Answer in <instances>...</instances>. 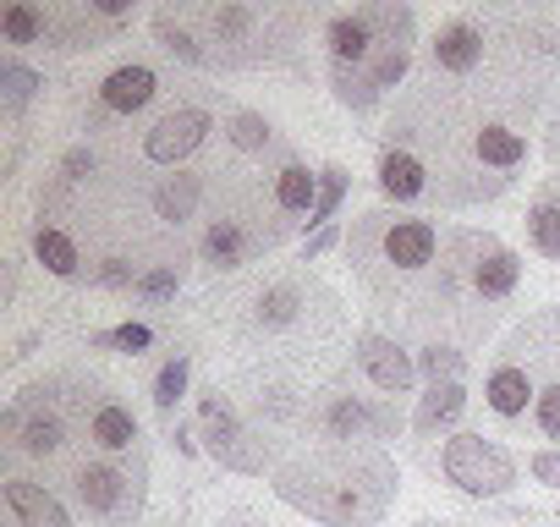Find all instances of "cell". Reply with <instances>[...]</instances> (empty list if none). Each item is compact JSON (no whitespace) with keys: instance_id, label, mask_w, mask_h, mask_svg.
<instances>
[{"instance_id":"6da1fadb","label":"cell","mask_w":560,"mask_h":527,"mask_svg":"<svg viewBox=\"0 0 560 527\" xmlns=\"http://www.w3.org/2000/svg\"><path fill=\"white\" fill-rule=\"evenodd\" d=\"M440 467H445V478H451L462 494H478V500L505 494V489L516 483V461H511L494 440H483V434H456V440L445 445Z\"/></svg>"},{"instance_id":"7a4b0ae2","label":"cell","mask_w":560,"mask_h":527,"mask_svg":"<svg viewBox=\"0 0 560 527\" xmlns=\"http://www.w3.org/2000/svg\"><path fill=\"white\" fill-rule=\"evenodd\" d=\"M198 429H203V445L220 467H231V472H264L269 467V445H247V429L220 390L198 396Z\"/></svg>"},{"instance_id":"3957f363","label":"cell","mask_w":560,"mask_h":527,"mask_svg":"<svg viewBox=\"0 0 560 527\" xmlns=\"http://www.w3.org/2000/svg\"><path fill=\"white\" fill-rule=\"evenodd\" d=\"M209 110L203 105H182V110H171V116H160L149 132H143V154L154 160V165H176V160H187L203 138H209Z\"/></svg>"},{"instance_id":"277c9868","label":"cell","mask_w":560,"mask_h":527,"mask_svg":"<svg viewBox=\"0 0 560 527\" xmlns=\"http://www.w3.org/2000/svg\"><path fill=\"white\" fill-rule=\"evenodd\" d=\"M483 50H489V34H483L478 17H451V23L434 34V45H429L434 72H445V78L478 72V67H483Z\"/></svg>"},{"instance_id":"5b68a950","label":"cell","mask_w":560,"mask_h":527,"mask_svg":"<svg viewBox=\"0 0 560 527\" xmlns=\"http://www.w3.org/2000/svg\"><path fill=\"white\" fill-rule=\"evenodd\" d=\"M78 500H83V511H89V516L116 522V516L138 511V483H132L121 467L94 461V467H83V472H78Z\"/></svg>"},{"instance_id":"8992f818","label":"cell","mask_w":560,"mask_h":527,"mask_svg":"<svg viewBox=\"0 0 560 527\" xmlns=\"http://www.w3.org/2000/svg\"><path fill=\"white\" fill-rule=\"evenodd\" d=\"M319 429H325L330 440L401 434V412H390V407H369V401H358V396H330V401H325V418H319Z\"/></svg>"},{"instance_id":"52a82bcc","label":"cell","mask_w":560,"mask_h":527,"mask_svg":"<svg viewBox=\"0 0 560 527\" xmlns=\"http://www.w3.org/2000/svg\"><path fill=\"white\" fill-rule=\"evenodd\" d=\"M358 363H363V374L385 390V396H407L412 390V379H418V363L396 347V341H385V336H358Z\"/></svg>"},{"instance_id":"ba28073f","label":"cell","mask_w":560,"mask_h":527,"mask_svg":"<svg viewBox=\"0 0 560 527\" xmlns=\"http://www.w3.org/2000/svg\"><path fill=\"white\" fill-rule=\"evenodd\" d=\"M154 94H160V78H154V67H138V61L105 72V83H100V105L110 116H138L154 105Z\"/></svg>"},{"instance_id":"9c48e42d","label":"cell","mask_w":560,"mask_h":527,"mask_svg":"<svg viewBox=\"0 0 560 527\" xmlns=\"http://www.w3.org/2000/svg\"><path fill=\"white\" fill-rule=\"evenodd\" d=\"M434 247H440V231L429 220H390L385 225V264H396V270H407V276L429 270Z\"/></svg>"},{"instance_id":"30bf717a","label":"cell","mask_w":560,"mask_h":527,"mask_svg":"<svg viewBox=\"0 0 560 527\" xmlns=\"http://www.w3.org/2000/svg\"><path fill=\"white\" fill-rule=\"evenodd\" d=\"M516 281H522V258L511 247H500V242L483 236L478 242V258H472V292L483 303H505L516 292Z\"/></svg>"},{"instance_id":"8fae6325","label":"cell","mask_w":560,"mask_h":527,"mask_svg":"<svg viewBox=\"0 0 560 527\" xmlns=\"http://www.w3.org/2000/svg\"><path fill=\"white\" fill-rule=\"evenodd\" d=\"M483 401H489V412H494V418H505V423L527 418V407L538 401L533 374H527L522 363H494V368H489V379H483Z\"/></svg>"},{"instance_id":"7c38bea8","label":"cell","mask_w":560,"mask_h":527,"mask_svg":"<svg viewBox=\"0 0 560 527\" xmlns=\"http://www.w3.org/2000/svg\"><path fill=\"white\" fill-rule=\"evenodd\" d=\"M7 505L18 516V527H72L67 505L45 489V483H28V478H7Z\"/></svg>"},{"instance_id":"4fadbf2b","label":"cell","mask_w":560,"mask_h":527,"mask_svg":"<svg viewBox=\"0 0 560 527\" xmlns=\"http://www.w3.org/2000/svg\"><path fill=\"white\" fill-rule=\"evenodd\" d=\"M253 236L242 231V220H214L209 231H203V242H198V253H203V264L209 270H242V264L253 258Z\"/></svg>"},{"instance_id":"5bb4252c","label":"cell","mask_w":560,"mask_h":527,"mask_svg":"<svg viewBox=\"0 0 560 527\" xmlns=\"http://www.w3.org/2000/svg\"><path fill=\"white\" fill-rule=\"evenodd\" d=\"M325 45H330V61H341V67H369V61H374V50H380V39L369 34V23H363L358 12L330 17Z\"/></svg>"},{"instance_id":"9a60e30c","label":"cell","mask_w":560,"mask_h":527,"mask_svg":"<svg viewBox=\"0 0 560 527\" xmlns=\"http://www.w3.org/2000/svg\"><path fill=\"white\" fill-rule=\"evenodd\" d=\"M380 187H385V198L412 203V198L429 192V171H423L407 149H385V160H380Z\"/></svg>"},{"instance_id":"2e32d148","label":"cell","mask_w":560,"mask_h":527,"mask_svg":"<svg viewBox=\"0 0 560 527\" xmlns=\"http://www.w3.org/2000/svg\"><path fill=\"white\" fill-rule=\"evenodd\" d=\"M89 440H94L100 450H110V456H116V450H132L143 434H138V418H132L121 401H100V407H94V418H89Z\"/></svg>"},{"instance_id":"e0dca14e","label":"cell","mask_w":560,"mask_h":527,"mask_svg":"<svg viewBox=\"0 0 560 527\" xmlns=\"http://www.w3.org/2000/svg\"><path fill=\"white\" fill-rule=\"evenodd\" d=\"M462 412H467V390H462V379H451V385H429V396L418 401L412 429H418V434H434V429H451Z\"/></svg>"},{"instance_id":"ac0fdd59","label":"cell","mask_w":560,"mask_h":527,"mask_svg":"<svg viewBox=\"0 0 560 527\" xmlns=\"http://www.w3.org/2000/svg\"><path fill=\"white\" fill-rule=\"evenodd\" d=\"M34 258L45 264V270H50L56 281H72V276L83 270L78 242H72L67 231H56V225H39V231H34Z\"/></svg>"},{"instance_id":"d6986e66","label":"cell","mask_w":560,"mask_h":527,"mask_svg":"<svg viewBox=\"0 0 560 527\" xmlns=\"http://www.w3.org/2000/svg\"><path fill=\"white\" fill-rule=\"evenodd\" d=\"M275 203H280V214H314L319 176H308L303 165H280L275 171Z\"/></svg>"},{"instance_id":"ffe728a7","label":"cell","mask_w":560,"mask_h":527,"mask_svg":"<svg viewBox=\"0 0 560 527\" xmlns=\"http://www.w3.org/2000/svg\"><path fill=\"white\" fill-rule=\"evenodd\" d=\"M198 192H203V176H187V171H176L171 181H160V192H154V209H160V220H192V209H198Z\"/></svg>"},{"instance_id":"44dd1931","label":"cell","mask_w":560,"mask_h":527,"mask_svg":"<svg viewBox=\"0 0 560 527\" xmlns=\"http://www.w3.org/2000/svg\"><path fill=\"white\" fill-rule=\"evenodd\" d=\"M478 160L494 165V171H516L527 160V138L511 132V127H483L478 132Z\"/></svg>"},{"instance_id":"7402d4cb","label":"cell","mask_w":560,"mask_h":527,"mask_svg":"<svg viewBox=\"0 0 560 527\" xmlns=\"http://www.w3.org/2000/svg\"><path fill=\"white\" fill-rule=\"evenodd\" d=\"M0 34H7V45H39L50 34V12L45 7H28V0H18V7L0 12Z\"/></svg>"},{"instance_id":"603a6c76","label":"cell","mask_w":560,"mask_h":527,"mask_svg":"<svg viewBox=\"0 0 560 527\" xmlns=\"http://www.w3.org/2000/svg\"><path fill=\"white\" fill-rule=\"evenodd\" d=\"M358 17L369 23V34H374L380 45L407 50V39H412V7H363Z\"/></svg>"},{"instance_id":"cb8c5ba5","label":"cell","mask_w":560,"mask_h":527,"mask_svg":"<svg viewBox=\"0 0 560 527\" xmlns=\"http://www.w3.org/2000/svg\"><path fill=\"white\" fill-rule=\"evenodd\" d=\"M330 83H336V99L352 105V110H374V105H380V89H374L369 67H341V61H330Z\"/></svg>"},{"instance_id":"d4e9b609","label":"cell","mask_w":560,"mask_h":527,"mask_svg":"<svg viewBox=\"0 0 560 527\" xmlns=\"http://www.w3.org/2000/svg\"><path fill=\"white\" fill-rule=\"evenodd\" d=\"M203 23H209V34H214L220 45H242V39L258 28V12H253V7H209Z\"/></svg>"},{"instance_id":"484cf974","label":"cell","mask_w":560,"mask_h":527,"mask_svg":"<svg viewBox=\"0 0 560 527\" xmlns=\"http://www.w3.org/2000/svg\"><path fill=\"white\" fill-rule=\"evenodd\" d=\"M187 374H192V363H187V358H171V363L154 374V412H160L165 423L176 418V401L187 396Z\"/></svg>"},{"instance_id":"4316f807","label":"cell","mask_w":560,"mask_h":527,"mask_svg":"<svg viewBox=\"0 0 560 527\" xmlns=\"http://www.w3.org/2000/svg\"><path fill=\"white\" fill-rule=\"evenodd\" d=\"M527 236H533V247L544 258H560V203L555 198H538L527 209Z\"/></svg>"},{"instance_id":"83f0119b","label":"cell","mask_w":560,"mask_h":527,"mask_svg":"<svg viewBox=\"0 0 560 527\" xmlns=\"http://www.w3.org/2000/svg\"><path fill=\"white\" fill-rule=\"evenodd\" d=\"M154 39H160L171 56H182L187 67H203V61H209V56L198 50V39H192V34L176 23V12H160V17H154Z\"/></svg>"},{"instance_id":"f1b7e54d","label":"cell","mask_w":560,"mask_h":527,"mask_svg":"<svg viewBox=\"0 0 560 527\" xmlns=\"http://www.w3.org/2000/svg\"><path fill=\"white\" fill-rule=\"evenodd\" d=\"M341 198H347V171L341 165H330V171H319V203H314V214H308V225H330L336 220V209H341Z\"/></svg>"},{"instance_id":"f546056e","label":"cell","mask_w":560,"mask_h":527,"mask_svg":"<svg viewBox=\"0 0 560 527\" xmlns=\"http://www.w3.org/2000/svg\"><path fill=\"white\" fill-rule=\"evenodd\" d=\"M0 83H7V110H23V105L45 89V78L28 72L23 61H0Z\"/></svg>"},{"instance_id":"4dcf8cb0","label":"cell","mask_w":560,"mask_h":527,"mask_svg":"<svg viewBox=\"0 0 560 527\" xmlns=\"http://www.w3.org/2000/svg\"><path fill=\"white\" fill-rule=\"evenodd\" d=\"M298 308H303V292H298V286H269V292L258 297V319H264V325H292Z\"/></svg>"},{"instance_id":"1f68e13d","label":"cell","mask_w":560,"mask_h":527,"mask_svg":"<svg viewBox=\"0 0 560 527\" xmlns=\"http://www.w3.org/2000/svg\"><path fill=\"white\" fill-rule=\"evenodd\" d=\"M407 67H412V56H407V50L380 45V50H374V61H369V78H374V89L385 94V89H396V83L407 78Z\"/></svg>"},{"instance_id":"d6a6232c","label":"cell","mask_w":560,"mask_h":527,"mask_svg":"<svg viewBox=\"0 0 560 527\" xmlns=\"http://www.w3.org/2000/svg\"><path fill=\"white\" fill-rule=\"evenodd\" d=\"M231 143H236L242 154H264V149H269V121L253 116V110H236V116H231Z\"/></svg>"},{"instance_id":"836d02e7","label":"cell","mask_w":560,"mask_h":527,"mask_svg":"<svg viewBox=\"0 0 560 527\" xmlns=\"http://www.w3.org/2000/svg\"><path fill=\"white\" fill-rule=\"evenodd\" d=\"M89 347H116V352H149L154 347V330L149 325H121V330H94L89 336Z\"/></svg>"},{"instance_id":"e575fe53","label":"cell","mask_w":560,"mask_h":527,"mask_svg":"<svg viewBox=\"0 0 560 527\" xmlns=\"http://www.w3.org/2000/svg\"><path fill=\"white\" fill-rule=\"evenodd\" d=\"M418 374H429L434 385H451V379L462 374V352H451V347H429V352H418Z\"/></svg>"},{"instance_id":"d590c367","label":"cell","mask_w":560,"mask_h":527,"mask_svg":"<svg viewBox=\"0 0 560 527\" xmlns=\"http://www.w3.org/2000/svg\"><path fill=\"white\" fill-rule=\"evenodd\" d=\"M533 423H538L544 440H560V379L538 390V401H533Z\"/></svg>"},{"instance_id":"8d00e7d4","label":"cell","mask_w":560,"mask_h":527,"mask_svg":"<svg viewBox=\"0 0 560 527\" xmlns=\"http://www.w3.org/2000/svg\"><path fill=\"white\" fill-rule=\"evenodd\" d=\"M176 286H182V276L171 270V264H160V270H143L138 276V297H149V303H165V297H176Z\"/></svg>"},{"instance_id":"74e56055","label":"cell","mask_w":560,"mask_h":527,"mask_svg":"<svg viewBox=\"0 0 560 527\" xmlns=\"http://www.w3.org/2000/svg\"><path fill=\"white\" fill-rule=\"evenodd\" d=\"M527 472H533L538 483H549V489H560V445H555V450H538V456L527 461Z\"/></svg>"},{"instance_id":"f35d334b","label":"cell","mask_w":560,"mask_h":527,"mask_svg":"<svg viewBox=\"0 0 560 527\" xmlns=\"http://www.w3.org/2000/svg\"><path fill=\"white\" fill-rule=\"evenodd\" d=\"M94 171V149H72L67 160H61V181H83Z\"/></svg>"},{"instance_id":"ab89813d","label":"cell","mask_w":560,"mask_h":527,"mask_svg":"<svg viewBox=\"0 0 560 527\" xmlns=\"http://www.w3.org/2000/svg\"><path fill=\"white\" fill-rule=\"evenodd\" d=\"M89 17L121 23V17H132V0H89Z\"/></svg>"},{"instance_id":"60d3db41","label":"cell","mask_w":560,"mask_h":527,"mask_svg":"<svg viewBox=\"0 0 560 527\" xmlns=\"http://www.w3.org/2000/svg\"><path fill=\"white\" fill-rule=\"evenodd\" d=\"M336 247V225H325V231H314L308 242H303V258H319V253H330Z\"/></svg>"},{"instance_id":"b9f144b4","label":"cell","mask_w":560,"mask_h":527,"mask_svg":"<svg viewBox=\"0 0 560 527\" xmlns=\"http://www.w3.org/2000/svg\"><path fill=\"white\" fill-rule=\"evenodd\" d=\"M171 440H176V450H182V456H192V450H198V440H192V429H187V423H176V434H171Z\"/></svg>"}]
</instances>
